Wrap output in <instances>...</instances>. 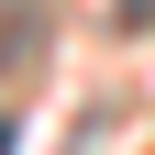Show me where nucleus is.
<instances>
[{"label": "nucleus", "mask_w": 155, "mask_h": 155, "mask_svg": "<svg viewBox=\"0 0 155 155\" xmlns=\"http://www.w3.org/2000/svg\"><path fill=\"white\" fill-rule=\"evenodd\" d=\"M111 11H122V22H133V33H144V22H155V0H111Z\"/></svg>", "instance_id": "nucleus-2"}, {"label": "nucleus", "mask_w": 155, "mask_h": 155, "mask_svg": "<svg viewBox=\"0 0 155 155\" xmlns=\"http://www.w3.org/2000/svg\"><path fill=\"white\" fill-rule=\"evenodd\" d=\"M55 45V0H0V89H22Z\"/></svg>", "instance_id": "nucleus-1"}]
</instances>
